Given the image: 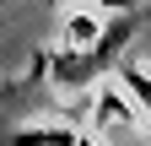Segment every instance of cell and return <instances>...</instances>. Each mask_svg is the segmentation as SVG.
Returning <instances> with one entry per match:
<instances>
[{"instance_id": "cell-1", "label": "cell", "mask_w": 151, "mask_h": 146, "mask_svg": "<svg viewBox=\"0 0 151 146\" xmlns=\"http://www.w3.org/2000/svg\"><path fill=\"white\" fill-rule=\"evenodd\" d=\"M146 11H113V16H92V11H76L65 22V43H54L43 54L49 76L60 87H92L103 70H119L124 60V43L135 38Z\"/></svg>"}, {"instance_id": "cell-2", "label": "cell", "mask_w": 151, "mask_h": 146, "mask_svg": "<svg viewBox=\"0 0 151 146\" xmlns=\"http://www.w3.org/2000/svg\"><path fill=\"white\" fill-rule=\"evenodd\" d=\"M6 146H97V135H86V130H76L70 119H60V124H27V130H11Z\"/></svg>"}, {"instance_id": "cell-3", "label": "cell", "mask_w": 151, "mask_h": 146, "mask_svg": "<svg viewBox=\"0 0 151 146\" xmlns=\"http://www.w3.org/2000/svg\"><path fill=\"white\" fill-rule=\"evenodd\" d=\"M119 87H124L129 98H135V108H146V114H151V76H146L140 65H129V60H119Z\"/></svg>"}, {"instance_id": "cell-4", "label": "cell", "mask_w": 151, "mask_h": 146, "mask_svg": "<svg viewBox=\"0 0 151 146\" xmlns=\"http://www.w3.org/2000/svg\"><path fill=\"white\" fill-rule=\"evenodd\" d=\"M97 124H113V119H135V103H124L119 87H103L97 92V114H92Z\"/></svg>"}]
</instances>
